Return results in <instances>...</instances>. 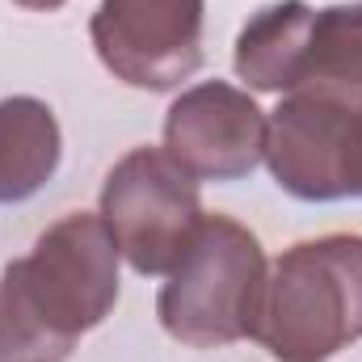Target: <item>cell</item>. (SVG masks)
Wrapping results in <instances>:
<instances>
[{"instance_id":"5b68a950","label":"cell","mask_w":362,"mask_h":362,"mask_svg":"<svg viewBox=\"0 0 362 362\" xmlns=\"http://www.w3.org/2000/svg\"><path fill=\"white\" fill-rule=\"evenodd\" d=\"M266 165L299 202L358 198L362 185V105L286 93L266 118Z\"/></svg>"},{"instance_id":"7c38bea8","label":"cell","mask_w":362,"mask_h":362,"mask_svg":"<svg viewBox=\"0 0 362 362\" xmlns=\"http://www.w3.org/2000/svg\"><path fill=\"white\" fill-rule=\"evenodd\" d=\"M13 4L34 8V13H55V8H59V4H68V0H13Z\"/></svg>"},{"instance_id":"3957f363","label":"cell","mask_w":362,"mask_h":362,"mask_svg":"<svg viewBox=\"0 0 362 362\" xmlns=\"http://www.w3.org/2000/svg\"><path fill=\"white\" fill-rule=\"evenodd\" d=\"M101 219L135 274H169L202 228L198 181L165 148L127 152L101 185Z\"/></svg>"},{"instance_id":"ba28073f","label":"cell","mask_w":362,"mask_h":362,"mask_svg":"<svg viewBox=\"0 0 362 362\" xmlns=\"http://www.w3.org/2000/svg\"><path fill=\"white\" fill-rule=\"evenodd\" d=\"M64 135L55 110L38 97L0 101V202H25L55 177Z\"/></svg>"},{"instance_id":"6da1fadb","label":"cell","mask_w":362,"mask_h":362,"mask_svg":"<svg viewBox=\"0 0 362 362\" xmlns=\"http://www.w3.org/2000/svg\"><path fill=\"white\" fill-rule=\"evenodd\" d=\"M253 341L278 362H329L362 341V236L291 245L266 274Z\"/></svg>"},{"instance_id":"277c9868","label":"cell","mask_w":362,"mask_h":362,"mask_svg":"<svg viewBox=\"0 0 362 362\" xmlns=\"http://www.w3.org/2000/svg\"><path fill=\"white\" fill-rule=\"evenodd\" d=\"M118 245L101 215L72 211L55 219L30 249L8 262L34 308L68 337L97 329L118 303Z\"/></svg>"},{"instance_id":"8fae6325","label":"cell","mask_w":362,"mask_h":362,"mask_svg":"<svg viewBox=\"0 0 362 362\" xmlns=\"http://www.w3.org/2000/svg\"><path fill=\"white\" fill-rule=\"evenodd\" d=\"M76 337L59 333L25 295L13 266L0 278V362H68Z\"/></svg>"},{"instance_id":"8992f818","label":"cell","mask_w":362,"mask_h":362,"mask_svg":"<svg viewBox=\"0 0 362 362\" xmlns=\"http://www.w3.org/2000/svg\"><path fill=\"white\" fill-rule=\"evenodd\" d=\"M202 17L206 0H101L89 38L114 81L165 93L202 64Z\"/></svg>"},{"instance_id":"30bf717a","label":"cell","mask_w":362,"mask_h":362,"mask_svg":"<svg viewBox=\"0 0 362 362\" xmlns=\"http://www.w3.org/2000/svg\"><path fill=\"white\" fill-rule=\"evenodd\" d=\"M291 93H316L362 105V0L312 13L299 81Z\"/></svg>"},{"instance_id":"52a82bcc","label":"cell","mask_w":362,"mask_h":362,"mask_svg":"<svg viewBox=\"0 0 362 362\" xmlns=\"http://www.w3.org/2000/svg\"><path fill=\"white\" fill-rule=\"evenodd\" d=\"M165 152L194 181H240L266 160V114L245 89L202 81L169 105Z\"/></svg>"},{"instance_id":"9c48e42d","label":"cell","mask_w":362,"mask_h":362,"mask_svg":"<svg viewBox=\"0 0 362 362\" xmlns=\"http://www.w3.org/2000/svg\"><path fill=\"white\" fill-rule=\"evenodd\" d=\"M312 4L303 0H278L253 13L236 38V76L257 93H291L299 81L308 30H312Z\"/></svg>"},{"instance_id":"4fadbf2b","label":"cell","mask_w":362,"mask_h":362,"mask_svg":"<svg viewBox=\"0 0 362 362\" xmlns=\"http://www.w3.org/2000/svg\"><path fill=\"white\" fill-rule=\"evenodd\" d=\"M358 198H362V185H358Z\"/></svg>"},{"instance_id":"7a4b0ae2","label":"cell","mask_w":362,"mask_h":362,"mask_svg":"<svg viewBox=\"0 0 362 362\" xmlns=\"http://www.w3.org/2000/svg\"><path fill=\"white\" fill-rule=\"evenodd\" d=\"M266 274L270 266L262 240L245 223L228 215H206L194 245L160 286V329L194 350H215L253 337Z\"/></svg>"}]
</instances>
